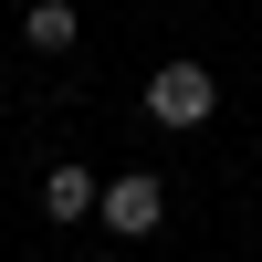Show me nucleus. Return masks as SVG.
<instances>
[{
    "mask_svg": "<svg viewBox=\"0 0 262 262\" xmlns=\"http://www.w3.org/2000/svg\"><path fill=\"white\" fill-rule=\"evenodd\" d=\"M74 0H32V21H21V42H32V53H74Z\"/></svg>",
    "mask_w": 262,
    "mask_h": 262,
    "instance_id": "obj_4",
    "label": "nucleus"
},
{
    "mask_svg": "<svg viewBox=\"0 0 262 262\" xmlns=\"http://www.w3.org/2000/svg\"><path fill=\"white\" fill-rule=\"evenodd\" d=\"M95 200H105L95 168H42V221H95Z\"/></svg>",
    "mask_w": 262,
    "mask_h": 262,
    "instance_id": "obj_3",
    "label": "nucleus"
},
{
    "mask_svg": "<svg viewBox=\"0 0 262 262\" xmlns=\"http://www.w3.org/2000/svg\"><path fill=\"white\" fill-rule=\"evenodd\" d=\"M210 116H221V84H210V63H158V74H147V126H168V137H200Z\"/></svg>",
    "mask_w": 262,
    "mask_h": 262,
    "instance_id": "obj_1",
    "label": "nucleus"
},
{
    "mask_svg": "<svg viewBox=\"0 0 262 262\" xmlns=\"http://www.w3.org/2000/svg\"><path fill=\"white\" fill-rule=\"evenodd\" d=\"M95 221L116 231V242H147V231L168 221V189L147 179V168H126V179H105V200H95Z\"/></svg>",
    "mask_w": 262,
    "mask_h": 262,
    "instance_id": "obj_2",
    "label": "nucleus"
}]
</instances>
